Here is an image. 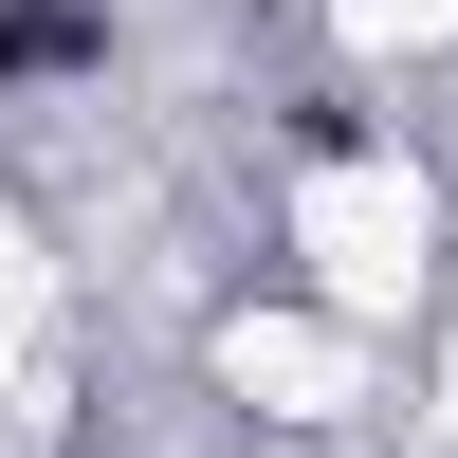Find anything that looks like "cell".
<instances>
[{
    "label": "cell",
    "mask_w": 458,
    "mask_h": 458,
    "mask_svg": "<svg viewBox=\"0 0 458 458\" xmlns=\"http://www.w3.org/2000/svg\"><path fill=\"white\" fill-rule=\"evenodd\" d=\"M92 55H110L92 0H0V92H19V73H92Z\"/></svg>",
    "instance_id": "6da1fadb"
}]
</instances>
